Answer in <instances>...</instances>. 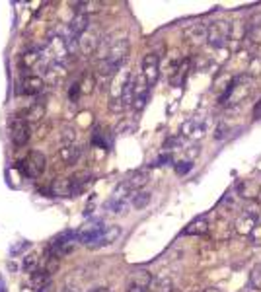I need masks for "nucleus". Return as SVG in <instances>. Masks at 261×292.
I'll return each mask as SVG.
<instances>
[{"label":"nucleus","mask_w":261,"mask_h":292,"mask_svg":"<svg viewBox=\"0 0 261 292\" xmlns=\"http://www.w3.org/2000/svg\"><path fill=\"white\" fill-rule=\"evenodd\" d=\"M232 35V24L226 20H217L213 24L207 26V43L213 49H224V45L228 43Z\"/></svg>","instance_id":"f257e3e1"},{"label":"nucleus","mask_w":261,"mask_h":292,"mask_svg":"<svg viewBox=\"0 0 261 292\" xmlns=\"http://www.w3.org/2000/svg\"><path fill=\"white\" fill-rule=\"evenodd\" d=\"M127 55H129V39L127 37H119V39L109 37V51H107V57L103 58V60H107L113 66L121 68Z\"/></svg>","instance_id":"f03ea898"},{"label":"nucleus","mask_w":261,"mask_h":292,"mask_svg":"<svg viewBox=\"0 0 261 292\" xmlns=\"http://www.w3.org/2000/svg\"><path fill=\"white\" fill-rule=\"evenodd\" d=\"M20 168L24 170V174L28 175V177H37V175H41L45 172V168H47V158H45L43 152L31 150L28 156H26V160L20 162Z\"/></svg>","instance_id":"7ed1b4c3"},{"label":"nucleus","mask_w":261,"mask_h":292,"mask_svg":"<svg viewBox=\"0 0 261 292\" xmlns=\"http://www.w3.org/2000/svg\"><path fill=\"white\" fill-rule=\"evenodd\" d=\"M100 43H102V33L96 28H92V26L78 37V47H80V51L84 55H92L94 51H98Z\"/></svg>","instance_id":"20e7f679"},{"label":"nucleus","mask_w":261,"mask_h":292,"mask_svg":"<svg viewBox=\"0 0 261 292\" xmlns=\"http://www.w3.org/2000/svg\"><path fill=\"white\" fill-rule=\"evenodd\" d=\"M160 76V58L154 53H148L143 58V78L148 86H154Z\"/></svg>","instance_id":"39448f33"},{"label":"nucleus","mask_w":261,"mask_h":292,"mask_svg":"<svg viewBox=\"0 0 261 292\" xmlns=\"http://www.w3.org/2000/svg\"><path fill=\"white\" fill-rule=\"evenodd\" d=\"M29 123L22 117H16L12 121V127H10V136H12V142L16 146H26L29 140Z\"/></svg>","instance_id":"423d86ee"},{"label":"nucleus","mask_w":261,"mask_h":292,"mask_svg":"<svg viewBox=\"0 0 261 292\" xmlns=\"http://www.w3.org/2000/svg\"><path fill=\"white\" fill-rule=\"evenodd\" d=\"M257 222H259L257 212L247 208L244 212H240V216L236 220V232L242 234V236H249V234L253 232V228L257 226Z\"/></svg>","instance_id":"0eeeda50"},{"label":"nucleus","mask_w":261,"mask_h":292,"mask_svg":"<svg viewBox=\"0 0 261 292\" xmlns=\"http://www.w3.org/2000/svg\"><path fill=\"white\" fill-rule=\"evenodd\" d=\"M18 94H24V96H35V94H39L41 90H43L45 82L41 76H24L22 78V82L18 84Z\"/></svg>","instance_id":"6e6552de"},{"label":"nucleus","mask_w":261,"mask_h":292,"mask_svg":"<svg viewBox=\"0 0 261 292\" xmlns=\"http://www.w3.org/2000/svg\"><path fill=\"white\" fill-rule=\"evenodd\" d=\"M185 37H187V41L195 45H201L207 41V26L205 24H191L185 28Z\"/></svg>","instance_id":"1a4fd4ad"},{"label":"nucleus","mask_w":261,"mask_h":292,"mask_svg":"<svg viewBox=\"0 0 261 292\" xmlns=\"http://www.w3.org/2000/svg\"><path fill=\"white\" fill-rule=\"evenodd\" d=\"M148 179H150V172L148 170H137V172H133L129 175V179L125 181V185L130 191H141L148 183Z\"/></svg>","instance_id":"9d476101"},{"label":"nucleus","mask_w":261,"mask_h":292,"mask_svg":"<svg viewBox=\"0 0 261 292\" xmlns=\"http://www.w3.org/2000/svg\"><path fill=\"white\" fill-rule=\"evenodd\" d=\"M181 132L187 136V138H201L205 134V123L203 121H199V119H189V121H185L183 123V127H181Z\"/></svg>","instance_id":"9b49d317"},{"label":"nucleus","mask_w":261,"mask_h":292,"mask_svg":"<svg viewBox=\"0 0 261 292\" xmlns=\"http://www.w3.org/2000/svg\"><path fill=\"white\" fill-rule=\"evenodd\" d=\"M88 28H90V18H88V14H76L71 20V24H69V33L74 35V37H80Z\"/></svg>","instance_id":"f8f14e48"},{"label":"nucleus","mask_w":261,"mask_h":292,"mask_svg":"<svg viewBox=\"0 0 261 292\" xmlns=\"http://www.w3.org/2000/svg\"><path fill=\"white\" fill-rule=\"evenodd\" d=\"M80 156H82V148L76 144L62 146V148L58 150V158L64 162V164H69V166L76 164V162L80 160Z\"/></svg>","instance_id":"ddd939ff"},{"label":"nucleus","mask_w":261,"mask_h":292,"mask_svg":"<svg viewBox=\"0 0 261 292\" xmlns=\"http://www.w3.org/2000/svg\"><path fill=\"white\" fill-rule=\"evenodd\" d=\"M209 232V218L207 216H197L189 222V226L183 230L185 236H203Z\"/></svg>","instance_id":"4468645a"},{"label":"nucleus","mask_w":261,"mask_h":292,"mask_svg":"<svg viewBox=\"0 0 261 292\" xmlns=\"http://www.w3.org/2000/svg\"><path fill=\"white\" fill-rule=\"evenodd\" d=\"M135 84H137V78L129 74L127 82L123 84V90H121V102H123V107H130L133 102H135Z\"/></svg>","instance_id":"2eb2a0df"},{"label":"nucleus","mask_w":261,"mask_h":292,"mask_svg":"<svg viewBox=\"0 0 261 292\" xmlns=\"http://www.w3.org/2000/svg\"><path fill=\"white\" fill-rule=\"evenodd\" d=\"M119 236H121V228H119V226H105V230H103V234L100 236V240H98V244H96L94 248L109 246V244L115 242Z\"/></svg>","instance_id":"dca6fc26"},{"label":"nucleus","mask_w":261,"mask_h":292,"mask_svg":"<svg viewBox=\"0 0 261 292\" xmlns=\"http://www.w3.org/2000/svg\"><path fill=\"white\" fill-rule=\"evenodd\" d=\"M43 117H45V103L43 102L31 103V107L28 109L26 121H28V123H37V121H41Z\"/></svg>","instance_id":"f3484780"},{"label":"nucleus","mask_w":261,"mask_h":292,"mask_svg":"<svg viewBox=\"0 0 261 292\" xmlns=\"http://www.w3.org/2000/svg\"><path fill=\"white\" fill-rule=\"evenodd\" d=\"M51 191H53L55 197H73V193H71V181L69 179H55Z\"/></svg>","instance_id":"a211bd4d"},{"label":"nucleus","mask_w":261,"mask_h":292,"mask_svg":"<svg viewBox=\"0 0 261 292\" xmlns=\"http://www.w3.org/2000/svg\"><path fill=\"white\" fill-rule=\"evenodd\" d=\"M257 191H259V185H257L255 181H251V179H244V181L238 185V193H240L242 197H246V199L255 197Z\"/></svg>","instance_id":"6ab92c4d"},{"label":"nucleus","mask_w":261,"mask_h":292,"mask_svg":"<svg viewBox=\"0 0 261 292\" xmlns=\"http://www.w3.org/2000/svg\"><path fill=\"white\" fill-rule=\"evenodd\" d=\"M174 290V284H172V280L166 277L162 278H152V282H150V286H148V292H172Z\"/></svg>","instance_id":"aec40b11"},{"label":"nucleus","mask_w":261,"mask_h":292,"mask_svg":"<svg viewBox=\"0 0 261 292\" xmlns=\"http://www.w3.org/2000/svg\"><path fill=\"white\" fill-rule=\"evenodd\" d=\"M148 203H150V193L148 191H137L133 195V199H130V204L135 208H145Z\"/></svg>","instance_id":"412c9836"},{"label":"nucleus","mask_w":261,"mask_h":292,"mask_svg":"<svg viewBox=\"0 0 261 292\" xmlns=\"http://www.w3.org/2000/svg\"><path fill=\"white\" fill-rule=\"evenodd\" d=\"M41 51H37V49H33V51H28L24 57H22V64L26 66V68H29V66H33V64H37L39 60H41Z\"/></svg>","instance_id":"4be33fe9"},{"label":"nucleus","mask_w":261,"mask_h":292,"mask_svg":"<svg viewBox=\"0 0 261 292\" xmlns=\"http://www.w3.org/2000/svg\"><path fill=\"white\" fill-rule=\"evenodd\" d=\"M80 86V92L82 94H92L94 92V86H96V78H94V74L92 72H86L84 74V78H82V82L78 84Z\"/></svg>","instance_id":"5701e85b"},{"label":"nucleus","mask_w":261,"mask_h":292,"mask_svg":"<svg viewBox=\"0 0 261 292\" xmlns=\"http://www.w3.org/2000/svg\"><path fill=\"white\" fill-rule=\"evenodd\" d=\"M45 282H49V275L45 271H33L31 273V286L33 288H39Z\"/></svg>","instance_id":"b1692460"},{"label":"nucleus","mask_w":261,"mask_h":292,"mask_svg":"<svg viewBox=\"0 0 261 292\" xmlns=\"http://www.w3.org/2000/svg\"><path fill=\"white\" fill-rule=\"evenodd\" d=\"M74 138H76V132H74L73 127H67V129L60 131V142H62V146L74 144Z\"/></svg>","instance_id":"393cba45"},{"label":"nucleus","mask_w":261,"mask_h":292,"mask_svg":"<svg viewBox=\"0 0 261 292\" xmlns=\"http://www.w3.org/2000/svg\"><path fill=\"white\" fill-rule=\"evenodd\" d=\"M251 284H253L257 290H261V263L259 265H255L253 271H251Z\"/></svg>","instance_id":"a878e982"},{"label":"nucleus","mask_w":261,"mask_h":292,"mask_svg":"<svg viewBox=\"0 0 261 292\" xmlns=\"http://www.w3.org/2000/svg\"><path fill=\"white\" fill-rule=\"evenodd\" d=\"M35 267H37V257H35V255H26L24 269H26L28 273H33V271H35Z\"/></svg>","instance_id":"bb28decb"},{"label":"nucleus","mask_w":261,"mask_h":292,"mask_svg":"<svg viewBox=\"0 0 261 292\" xmlns=\"http://www.w3.org/2000/svg\"><path fill=\"white\" fill-rule=\"evenodd\" d=\"M261 74V58L255 55V58L249 62V76H257Z\"/></svg>","instance_id":"cd10ccee"},{"label":"nucleus","mask_w":261,"mask_h":292,"mask_svg":"<svg viewBox=\"0 0 261 292\" xmlns=\"http://www.w3.org/2000/svg\"><path fill=\"white\" fill-rule=\"evenodd\" d=\"M179 146H181V138L179 136H172V138H168L164 142V148L166 150H174V148H179Z\"/></svg>","instance_id":"c85d7f7f"},{"label":"nucleus","mask_w":261,"mask_h":292,"mask_svg":"<svg viewBox=\"0 0 261 292\" xmlns=\"http://www.w3.org/2000/svg\"><path fill=\"white\" fill-rule=\"evenodd\" d=\"M191 168H193V164H191L189 160H185V162H181V164L175 166V172H177L179 175H183V174H187Z\"/></svg>","instance_id":"c756f323"},{"label":"nucleus","mask_w":261,"mask_h":292,"mask_svg":"<svg viewBox=\"0 0 261 292\" xmlns=\"http://www.w3.org/2000/svg\"><path fill=\"white\" fill-rule=\"evenodd\" d=\"M249 236L253 238V242H255V244H261V222H257V226L253 228V232L249 234Z\"/></svg>","instance_id":"7c9ffc66"},{"label":"nucleus","mask_w":261,"mask_h":292,"mask_svg":"<svg viewBox=\"0 0 261 292\" xmlns=\"http://www.w3.org/2000/svg\"><path fill=\"white\" fill-rule=\"evenodd\" d=\"M174 158H172V154H164V156H160L158 160H156V166H166L168 162H172Z\"/></svg>","instance_id":"2f4dec72"},{"label":"nucleus","mask_w":261,"mask_h":292,"mask_svg":"<svg viewBox=\"0 0 261 292\" xmlns=\"http://www.w3.org/2000/svg\"><path fill=\"white\" fill-rule=\"evenodd\" d=\"M78 94H80V86H78V82H76V84H73V86H71V92H69V96H71V100L74 102Z\"/></svg>","instance_id":"473e14b6"},{"label":"nucleus","mask_w":261,"mask_h":292,"mask_svg":"<svg viewBox=\"0 0 261 292\" xmlns=\"http://www.w3.org/2000/svg\"><path fill=\"white\" fill-rule=\"evenodd\" d=\"M26 248H29L28 242H24V244H20V246H12V249H10V253L14 255V253H20V251H24Z\"/></svg>","instance_id":"72a5a7b5"},{"label":"nucleus","mask_w":261,"mask_h":292,"mask_svg":"<svg viewBox=\"0 0 261 292\" xmlns=\"http://www.w3.org/2000/svg\"><path fill=\"white\" fill-rule=\"evenodd\" d=\"M35 292H53V284L51 282H45L39 288H35Z\"/></svg>","instance_id":"f704fd0d"},{"label":"nucleus","mask_w":261,"mask_h":292,"mask_svg":"<svg viewBox=\"0 0 261 292\" xmlns=\"http://www.w3.org/2000/svg\"><path fill=\"white\" fill-rule=\"evenodd\" d=\"M60 292H82V288H80V286H76V284H67V286H64Z\"/></svg>","instance_id":"c9c22d12"},{"label":"nucleus","mask_w":261,"mask_h":292,"mask_svg":"<svg viewBox=\"0 0 261 292\" xmlns=\"http://www.w3.org/2000/svg\"><path fill=\"white\" fill-rule=\"evenodd\" d=\"M253 117H255V119H261V102H257V105H255V111H253Z\"/></svg>","instance_id":"e433bc0d"},{"label":"nucleus","mask_w":261,"mask_h":292,"mask_svg":"<svg viewBox=\"0 0 261 292\" xmlns=\"http://www.w3.org/2000/svg\"><path fill=\"white\" fill-rule=\"evenodd\" d=\"M203 292H222L218 286H207V288H203Z\"/></svg>","instance_id":"4c0bfd02"},{"label":"nucleus","mask_w":261,"mask_h":292,"mask_svg":"<svg viewBox=\"0 0 261 292\" xmlns=\"http://www.w3.org/2000/svg\"><path fill=\"white\" fill-rule=\"evenodd\" d=\"M92 292H111L109 288H105V286H100V288H94Z\"/></svg>","instance_id":"58836bf2"},{"label":"nucleus","mask_w":261,"mask_h":292,"mask_svg":"<svg viewBox=\"0 0 261 292\" xmlns=\"http://www.w3.org/2000/svg\"><path fill=\"white\" fill-rule=\"evenodd\" d=\"M172 292H179V290H172Z\"/></svg>","instance_id":"ea45409f"}]
</instances>
